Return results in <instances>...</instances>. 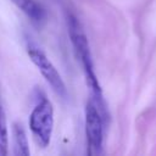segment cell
<instances>
[{
    "label": "cell",
    "instance_id": "cell-1",
    "mask_svg": "<svg viewBox=\"0 0 156 156\" xmlns=\"http://www.w3.org/2000/svg\"><path fill=\"white\" fill-rule=\"evenodd\" d=\"M67 28H68V34H69V38H71V43L74 48V51H76L77 56L79 57V60L82 62V66H83V69H84V73H85L87 84L89 85L91 95H93L91 100L98 105V107L100 108V111L104 116H108L107 112H106L104 99H102L101 88H100L99 80H98L95 71H94V65H93V60H91V54H90L88 38L84 33V29H83L80 22L72 13L67 15Z\"/></svg>",
    "mask_w": 156,
    "mask_h": 156
},
{
    "label": "cell",
    "instance_id": "cell-2",
    "mask_svg": "<svg viewBox=\"0 0 156 156\" xmlns=\"http://www.w3.org/2000/svg\"><path fill=\"white\" fill-rule=\"evenodd\" d=\"M29 128L41 147L50 144L54 128V107L50 100L41 99L29 116Z\"/></svg>",
    "mask_w": 156,
    "mask_h": 156
},
{
    "label": "cell",
    "instance_id": "cell-3",
    "mask_svg": "<svg viewBox=\"0 0 156 156\" xmlns=\"http://www.w3.org/2000/svg\"><path fill=\"white\" fill-rule=\"evenodd\" d=\"M107 118L104 117L98 105L89 100L85 106V133L89 154H100L104 141V126Z\"/></svg>",
    "mask_w": 156,
    "mask_h": 156
},
{
    "label": "cell",
    "instance_id": "cell-4",
    "mask_svg": "<svg viewBox=\"0 0 156 156\" xmlns=\"http://www.w3.org/2000/svg\"><path fill=\"white\" fill-rule=\"evenodd\" d=\"M27 52H28L32 62L38 67V69L40 71L41 76L50 84V87L52 88V90L58 96H61L62 99H67L68 93H67L66 84L62 80L58 71L55 68V66L51 63V61L45 55V52L41 51L39 48H37L34 45H28Z\"/></svg>",
    "mask_w": 156,
    "mask_h": 156
},
{
    "label": "cell",
    "instance_id": "cell-5",
    "mask_svg": "<svg viewBox=\"0 0 156 156\" xmlns=\"http://www.w3.org/2000/svg\"><path fill=\"white\" fill-rule=\"evenodd\" d=\"M34 23H41L46 18V12L35 0H11Z\"/></svg>",
    "mask_w": 156,
    "mask_h": 156
},
{
    "label": "cell",
    "instance_id": "cell-6",
    "mask_svg": "<svg viewBox=\"0 0 156 156\" xmlns=\"http://www.w3.org/2000/svg\"><path fill=\"white\" fill-rule=\"evenodd\" d=\"M12 143H13V155L16 156H29L28 139L23 127L20 123L12 124Z\"/></svg>",
    "mask_w": 156,
    "mask_h": 156
},
{
    "label": "cell",
    "instance_id": "cell-7",
    "mask_svg": "<svg viewBox=\"0 0 156 156\" xmlns=\"http://www.w3.org/2000/svg\"><path fill=\"white\" fill-rule=\"evenodd\" d=\"M7 145H9V138H7L6 118L4 110L0 106V156L7 155Z\"/></svg>",
    "mask_w": 156,
    "mask_h": 156
}]
</instances>
